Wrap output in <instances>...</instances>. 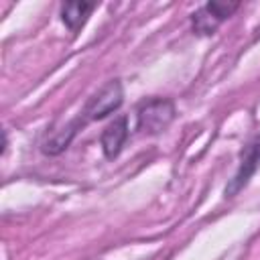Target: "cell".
Here are the masks:
<instances>
[{"instance_id":"4","label":"cell","mask_w":260,"mask_h":260,"mask_svg":"<svg viewBox=\"0 0 260 260\" xmlns=\"http://www.w3.org/2000/svg\"><path fill=\"white\" fill-rule=\"evenodd\" d=\"M238 6H240L238 2H207V4H203L191 16L193 30L199 32V35L215 32V28L238 10Z\"/></svg>"},{"instance_id":"6","label":"cell","mask_w":260,"mask_h":260,"mask_svg":"<svg viewBox=\"0 0 260 260\" xmlns=\"http://www.w3.org/2000/svg\"><path fill=\"white\" fill-rule=\"evenodd\" d=\"M93 8H95V4H91V2H67L61 6V20L65 22V26L71 32H77L85 24V20Z\"/></svg>"},{"instance_id":"3","label":"cell","mask_w":260,"mask_h":260,"mask_svg":"<svg viewBox=\"0 0 260 260\" xmlns=\"http://www.w3.org/2000/svg\"><path fill=\"white\" fill-rule=\"evenodd\" d=\"M258 169H260V134L254 136V138L246 144V148L242 150L238 171H236L234 179H232V181L228 183V187H225V197H234L238 191H242Z\"/></svg>"},{"instance_id":"5","label":"cell","mask_w":260,"mask_h":260,"mask_svg":"<svg viewBox=\"0 0 260 260\" xmlns=\"http://www.w3.org/2000/svg\"><path fill=\"white\" fill-rule=\"evenodd\" d=\"M128 138V122L124 116L116 118L114 122H110L102 134V148H104V154L108 158H116L124 146Z\"/></svg>"},{"instance_id":"2","label":"cell","mask_w":260,"mask_h":260,"mask_svg":"<svg viewBox=\"0 0 260 260\" xmlns=\"http://www.w3.org/2000/svg\"><path fill=\"white\" fill-rule=\"evenodd\" d=\"M173 116H175V106L169 100L162 98L148 100L138 108V130L148 134H158L171 124Z\"/></svg>"},{"instance_id":"1","label":"cell","mask_w":260,"mask_h":260,"mask_svg":"<svg viewBox=\"0 0 260 260\" xmlns=\"http://www.w3.org/2000/svg\"><path fill=\"white\" fill-rule=\"evenodd\" d=\"M122 100H124V91H122V83L118 79L106 83L83 108V112L79 114V118H75L73 122H69L63 130L55 132L51 138L45 140L43 144V150L49 152V154H57L61 152L63 148H67V144L71 142V138L77 134V130H81L87 122H93V120H102L106 118L108 114L116 112L120 106H122Z\"/></svg>"}]
</instances>
